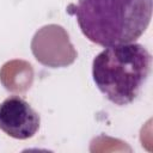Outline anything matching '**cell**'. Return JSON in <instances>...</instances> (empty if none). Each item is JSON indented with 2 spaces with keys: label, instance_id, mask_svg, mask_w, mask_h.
<instances>
[{
  "label": "cell",
  "instance_id": "cell-2",
  "mask_svg": "<svg viewBox=\"0 0 153 153\" xmlns=\"http://www.w3.org/2000/svg\"><path fill=\"white\" fill-rule=\"evenodd\" d=\"M152 67L151 53L140 43L105 47L92 62V78L108 100L129 105L142 91Z\"/></svg>",
  "mask_w": 153,
  "mask_h": 153
},
{
  "label": "cell",
  "instance_id": "cell-1",
  "mask_svg": "<svg viewBox=\"0 0 153 153\" xmlns=\"http://www.w3.org/2000/svg\"><path fill=\"white\" fill-rule=\"evenodd\" d=\"M153 0H78L75 16L84 36L102 47L135 42L148 27Z\"/></svg>",
  "mask_w": 153,
  "mask_h": 153
},
{
  "label": "cell",
  "instance_id": "cell-3",
  "mask_svg": "<svg viewBox=\"0 0 153 153\" xmlns=\"http://www.w3.org/2000/svg\"><path fill=\"white\" fill-rule=\"evenodd\" d=\"M41 117L22 97L10 96L0 103V129L11 137L26 140L39 129Z\"/></svg>",
  "mask_w": 153,
  "mask_h": 153
}]
</instances>
